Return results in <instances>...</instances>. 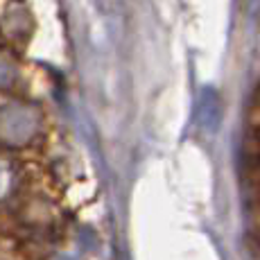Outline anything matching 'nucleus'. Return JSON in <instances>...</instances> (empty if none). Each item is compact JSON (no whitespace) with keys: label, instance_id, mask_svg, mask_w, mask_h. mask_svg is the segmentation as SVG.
I'll return each instance as SVG.
<instances>
[{"label":"nucleus","instance_id":"f257e3e1","mask_svg":"<svg viewBox=\"0 0 260 260\" xmlns=\"http://www.w3.org/2000/svg\"><path fill=\"white\" fill-rule=\"evenodd\" d=\"M5 186H7V174H5V170L0 168V194H3V190Z\"/></svg>","mask_w":260,"mask_h":260}]
</instances>
